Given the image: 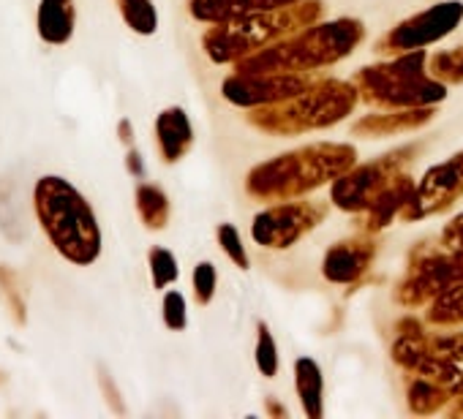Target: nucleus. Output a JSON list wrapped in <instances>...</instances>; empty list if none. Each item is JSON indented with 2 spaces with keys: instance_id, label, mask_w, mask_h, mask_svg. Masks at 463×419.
<instances>
[{
  "instance_id": "f257e3e1",
  "label": "nucleus",
  "mask_w": 463,
  "mask_h": 419,
  "mask_svg": "<svg viewBox=\"0 0 463 419\" xmlns=\"http://www.w3.org/2000/svg\"><path fill=\"white\" fill-rule=\"evenodd\" d=\"M357 163V150L344 142H317L281 153L246 177V191L257 201H289L317 191Z\"/></svg>"
},
{
  "instance_id": "f03ea898",
  "label": "nucleus",
  "mask_w": 463,
  "mask_h": 419,
  "mask_svg": "<svg viewBox=\"0 0 463 419\" xmlns=\"http://www.w3.org/2000/svg\"><path fill=\"white\" fill-rule=\"evenodd\" d=\"M365 36L360 20H333L314 23L311 28L276 42L235 63L238 74H273V71H319L344 61Z\"/></svg>"
},
{
  "instance_id": "7ed1b4c3",
  "label": "nucleus",
  "mask_w": 463,
  "mask_h": 419,
  "mask_svg": "<svg viewBox=\"0 0 463 419\" xmlns=\"http://www.w3.org/2000/svg\"><path fill=\"white\" fill-rule=\"evenodd\" d=\"M322 0H298V4L246 14L238 20L213 23V28L204 33L202 44L210 61L215 63H238L276 42H284L314 23L322 20Z\"/></svg>"
},
{
  "instance_id": "20e7f679",
  "label": "nucleus",
  "mask_w": 463,
  "mask_h": 419,
  "mask_svg": "<svg viewBox=\"0 0 463 419\" xmlns=\"http://www.w3.org/2000/svg\"><path fill=\"white\" fill-rule=\"evenodd\" d=\"M36 216L58 248L74 265H90L101 254V232L85 196L63 177H42L33 191Z\"/></svg>"
},
{
  "instance_id": "39448f33",
  "label": "nucleus",
  "mask_w": 463,
  "mask_h": 419,
  "mask_svg": "<svg viewBox=\"0 0 463 419\" xmlns=\"http://www.w3.org/2000/svg\"><path fill=\"white\" fill-rule=\"evenodd\" d=\"M360 96L352 82L319 77L308 90L268 107H254L249 123L273 136H298L306 131H319L341 123L357 107Z\"/></svg>"
},
{
  "instance_id": "423d86ee",
  "label": "nucleus",
  "mask_w": 463,
  "mask_h": 419,
  "mask_svg": "<svg viewBox=\"0 0 463 419\" xmlns=\"http://www.w3.org/2000/svg\"><path fill=\"white\" fill-rule=\"evenodd\" d=\"M360 101L379 109L436 107L447 98V85L428 74L425 50L395 55L392 61L365 66L352 77Z\"/></svg>"
},
{
  "instance_id": "0eeeda50",
  "label": "nucleus",
  "mask_w": 463,
  "mask_h": 419,
  "mask_svg": "<svg viewBox=\"0 0 463 419\" xmlns=\"http://www.w3.org/2000/svg\"><path fill=\"white\" fill-rule=\"evenodd\" d=\"M392 359L409 373L439 381L452 397L463 392V332L430 335L417 319H403L392 343Z\"/></svg>"
},
{
  "instance_id": "6e6552de",
  "label": "nucleus",
  "mask_w": 463,
  "mask_h": 419,
  "mask_svg": "<svg viewBox=\"0 0 463 419\" xmlns=\"http://www.w3.org/2000/svg\"><path fill=\"white\" fill-rule=\"evenodd\" d=\"M463 284V248L417 246L409 256V270L395 289V300L406 308H420Z\"/></svg>"
},
{
  "instance_id": "1a4fd4ad",
  "label": "nucleus",
  "mask_w": 463,
  "mask_h": 419,
  "mask_svg": "<svg viewBox=\"0 0 463 419\" xmlns=\"http://www.w3.org/2000/svg\"><path fill=\"white\" fill-rule=\"evenodd\" d=\"M417 144H403L398 150L384 153L382 158L371 161V163H354L349 172H344L341 177L333 180L330 188V201L346 213H363V210L395 180L406 172V166L411 163V158L417 155Z\"/></svg>"
},
{
  "instance_id": "9d476101",
  "label": "nucleus",
  "mask_w": 463,
  "mask_h": 419,
  "mask_svg": "<svg viewBox=\"0 0 463 419\" xmlns=\"http://www.w3.org/2000/svg\"><path fill=\"white\" fill-rule=\"evenodd\" d=\"M463 20V4L460 0H447V4H436L403 23H398L392 31H387L379 42H376V55L384 58H395L403 52H414V50H425L428 44L441 42L444 36H449Z\"/></svg>"
},
{
  "instance_id": "9b49d317",
  "label": "nucleus",
  "mask_w": 463,
  "mask_h": 419,
  "mask_svg": "<svg viewBox=\"0 0 463 419\" xmlns=\"http://www.w3.org/2000/svg\"><path fill=\"white\" fill-rule=\"evenodd\" d=\"M327 216L325 201H276L254 219L251 235L265 248H289Z\"/></svg>"
},
{
  "instance_id": "f8f14e48",
  "label": "nucleus",
  "mask_w": 463,
  "mask_h": 419,
  "mask_svg": "<svg viewBox=\"0 0 463 419\" xmlns=\"http://www.w3.org/2000/svg\"><path fill=\"white\" fill-rule=\"evenodd\" d=\"M319 77L317 74H303V71H273V74H232L223 79L221 93L229 104L254 109V107H268L287 101L303 90H308Z\"/></svg>"
},
{
  "instance_id": "ddd939ff",
  "label": "nucleus",
  "mask_w": 463,
  "mask_h": 419,
  "mask_svg": "<svg viewBox=\"0 0 463 419\" xmlns=\"http://www.w3.org/2000/svg\"><path fill=\"white\" fill-rule=\"evenodd\" d=\"M463 196V153H455L444 163H436L414 185L411 199L406 201L401 221H422L452 207Z\"/></svg>"
},
{
  "instance_id": "4468645a",
  "label": "nucleus",
  "mask_w": 463,
  "mask_h": 419,
  "mask_svg": "<svg viewBox=\"0 0 463 419\" xmlns=\"http://www.w3.org/2000/svg\"><path fill=\"white\" fill-rule=\"evenodd\" d=\"M376 256V240L368 232H360L349 240L335 243L325 254L322 273L330 284H357L368 270Z\"/></svg>"
},
{
  "instance_id": "2eb2a0df",
  "label": "nucleus",
  "mask_w": 463,
  "mask_h": 419,
  "mask_svg": "<svg viewBox=\"0 0 463 419\" xmlns=\"http://www.w3.org/2000/svg\"><path fill=\"white\" fill-rule=\"evenodd\" d=\"M414 185H417V180L414 177H409L406 172L401 174V177H395L365 210L363 213H357V229L360 232H368V235H376V232H382L384 227H390L392 221H398L401 219V213H403V207H406V201L411 199V193H414Z\"/></svg>"
},
{
  "instance_id": "dca6fc26",
  "label": "nucleus",
  "mask_w": 463,
  "mask_h": 419,
  "mask_svg": "<svg viewBox=\"0 0 463 419\" xmlns=\"http://www.w3.org/2000/svg\"><path fill=\"white\" fill-rule=\"evenodd\" d=\"M433 107H411V109H384V112H373L360 117L352 126L354 136H365V139H376V136H392V134H403V131H414L422 128L425 123L433 120Z\"/></svg>"
},
{
  "instance_id": "f3484780",
  "label": "nucleus",
  "mask_w": 463,
  "mask_h": 419,
  "mask_svg": "<svg viewBox=\"0 0 463 419\" xmlns=\"http://www.w3.org/2000/svg\"><path fill=\"white\" fill-rule=\"evenodd\" d=\"M298 4V0H191L188 9L199 23H226L257 12H270Z\"/></svg>"
},
{
  "instance_id": "a211bd4d",
  "label": "nucleus",
  "mask_w": 463,
  "mask_h": 419,
  "mask_svg": "<svg viewBox=\"0 0 463 419\" xmlns=\"http://www.w3.org/2000/svg\"><path fill=\"white\" fill-rule=\"evenodd\" d=\"M156 134H158V147H161V155L164 161L175 163L180 161L191 142H194V128H191V120L188 115L180 109V107H172V109H164L156 120Z\"/></svg>"
},
{
  "instance_id": "6ab92c4d",
  "label": "nucleus",
  "mask_w": 463,
  "mask_h": 419,
  "mask_svg": "<svg viewBox=\"0 0 463 419\" xmlns=\"http://www.w3.org/2000/svg\"><path fill=\"white\" fill-rule=\"evenodd\" d=\"M74 33V4L71 0H42L39 6V36L47 44H66Z\"/></svg>"
},
{
  "instance_id": "aec40b11",
  "label": "nucleus",
  "mask_w": 463,
  "mask_h": 419,
  "mask_svg": "<svg viewBox=\"0 0 463 419\" xmlns=\"http://www.w3.org/2000/svg\"><path fill=\"white\" fill-rule=\"evenodd\" d=\"M452 400V392L444 389L439 381L422 376V373H409L406 381V403L411 414H433L441 411Z\"/></svg>"
},
{
  "instance_id": "412c9836",
  "label": "nucleus",
  "mask_w": 463,
  "mask_h": 419,
  "mask_svg": "<svg viewBox=\"0 0 463 419\" xmlns=\"http://www.w3.org/2000/svg\"><path fill=\"white\" fill-rule=\"evenodd\" d=\"M295 384H298L303 411L311 419H319L322 416V386H325L319 365L314 359H308V357H300L298 365H295Z\"/></svg>"
},
{
  "instance_id": "4be33fe9",
  "label": "nucleus",
  "mask_w": 463,
  "mask_h": 419,
  "mask_svg": "<svg viewBox=\"0 0 463 419\" xmlns=\"http://www.w3.org/2000/svg\"><path fill=\"white\" fill-rule=\"evenodd\" d=\"M425 321L436 324V327L463 324V284H458L449 292H444L436 300H430L428 311H425Z\"/></svg>"
},
{
  "instance_id": "5701e85b",
  "label": "nucleus",
  "mask_w": 463,
  "mask_h": 419,
  "mask_svg": "<svg viewBox=\"0 0 463 419\" xmlns=\"http://www.w3.org/2000/svg\"><path fill=\"white\" fill-rule=\"evenodd\" d=\"M137 210H139V216L147 229H164L169 221V199L156 185L142 182L137 188Z\"/></svg>"
},
{
  "instance_id": "b1692460",
  "label": "nucleus",
  "mask_w": 463,
  "mask_h": 419,
  "mask_svg": "<svg viewBox=\"0 0 463 419\" xmlns=\"http://www.w3.org/2000/svg\"><path fill=\"white\" fill-rule=\"evenodd\" d=\"M428 74L444 85H460L463 82V44L452 47L447 52H436L428 58Z\"/></svg>"
},
{
  "instance_id": "393cba45",
  "label": "nucleus",
  "mask_w": 463,
  "mask_h": 419,
  "mask_svg": "<svg viewBox=\"0 0 463 419\" xmlns=\"http://www.w3.org/2000/svg\"><path fill=\"white\" fill-rule=\"evenodd\" d=\"M118 6H120V14H123L126 25L134 33H142V36L156 33L158 17H156V9H153L150 0H118Z\"/></svg>"
},
{
  "instance_id": "a878e982",
  "label": "nucleus",
  "mask_w": 463,
  "mask_h": 419,
  "mask_svg": "<svg viewBox=\"0 0 463 419\" xmlns=\"http://www.w3.org/2000/svg\"><path fill=\"white\" fill-rule=\"evenodd\" d=\"M150 273H153V286L164 289L177 281V259L166 248H153L150 251Z\"/></svg>"
},
{
  "instance_id": "bb28decb",
  "label": "nucleus",
  "mask_w": 463,
  "mask_h": 419,
  "mask_svg": "<svg viewBox=\"0 0 463 419\" xmlns=\"http://www.w3.org/2000/svg\"><path fill=\"white\" fill-rule=\"evenodd\" d=\"M257 365L262 370V376L273 378L279 373V351H276V340L268 330V324H260V335H257Z\"/></svg>"
},
{
  "instance_id": "cd10ccee",
  "label": "nucleus",
  "mask_w": 463,
  "mask_h": 419,
  "mask_svg": "<svg viewBox=\"0 0 463 419\" xmlns=\"http://www.w3.org/2000/svg\"><path fill=\"white\" fill-rule=\"evenodd\" d=\"M218 243H221V248H223V254L235 262L238 267H249V254H246V246H243V240H241V235H238V229L232 227V224H221L218 227Z\"/></svg>"
},
{
  "instance_id": "c85d7f7f",
  "label": "nucleus",
  "mask_w": 463,
  "mask_h": 419,
  "mask_svg": "<svg viewBox=\"0 0 463 419\" xmlns=\"http://www.w3.org/2000/svg\"><path fill=\"white\" fill-rule=\"evenodd\" d=\"M215 267L210 262H199L196 270H194V294H196V303L199 305H207L215 294Z\"/></svg>"
},
{
  "instance_id": "c756f323",
  "label": "nucleus",
  "mask_w": 463,
  "mask_h": 419,
  "mask_svg": "<svg viewBox=\"0 0 463 419\" xmlns=\"http://www.w3.org/2000/svg\"><path fill=\"white\" fill-rule=\"evenodd\" d=\"M164 324L169 330L185 327V297L180 292H166L164 297Z\"/></svg>"
},
{
  "instance_id": "7c9ffc66",
  "label": "nucleus",
  "mask_w": 463,
  "mask_h": 419,
  "mask_svg": "<svg viewBox=\"0 0 463 419\" xmlns=\"http://www.w3.org/2000/svg\"><path fill=\"white\" fill-rule=\"evenodd\" d=\"M439 243H441L444 248H463V216L452 219V221L444 227Z\"/></svg>"
},
{
  "instance_id": "2f4dec72",
  "label": "nucleus",
  "mask_w": 463,
  "mask_h": 419,
  "mask_svg": "<svg viewBox=\"0 0 463 419\" xmlns=\"http://www.w3.org/2000/svg\"><path fill=\"white\" fill-rule=\"evenodd\" d=\"M126 163H128V172H131V174L142 177V172H145V169H142V158H139V153H137V150H131V153H128Z\"/></svg>"
},
{
  "instance_id": "473e14b6",
  "label": "nucleus",
  "mask_w": 463,
  "mask_h": 419,
  "mask_svg": "<svg viewBox=\"0 0 463 419\" xmlns=\"http://www.w3.org/2000/svg\"><path fill=\"white\" fill-rule=\"evenodd\" d=\"M447 414H452V416H463V392H460V395H455V397L449 400Z\"/></svg>"
},
{
  "instance_id": "72a5a7b5",
  "label": "nucleus",
  "mask_w": 463,
  "mask_h": 419,
  "mask_svg": "<svg viewBox=\"0 0 463 419\" xmlns=\"http://www.w3.org/2000/svg\"><path fill=\"white\" fill-rule=\"evenodd\" d=\"M118 131H120V139H123L126 144H131V142H134V131H131V123H128V120H120Z\"/></svg>"
}]
</instances>
